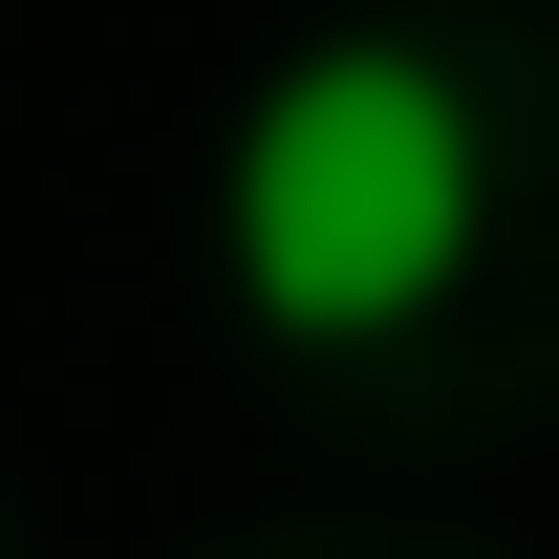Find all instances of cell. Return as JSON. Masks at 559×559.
Returning <instances> with one entry per match:
<instances>
[{
  "mask_svg": "<svg viewBox=\"0 0 559 559\" xmlns=\"http://www.w3.org/2000/svg\"><path fill=\"white\" fill-rule=\"evenodd\" d=\"M474 194H495L474 86L430 66V44H323L215 151V259H237V301H259L280 345H388V323L452 301Z\"/></svg>",
  "mask_w": 559,
  "mask_h": 559,
  "instance_id": "obj_1",
  "label": "cell"
}]
</instances>
